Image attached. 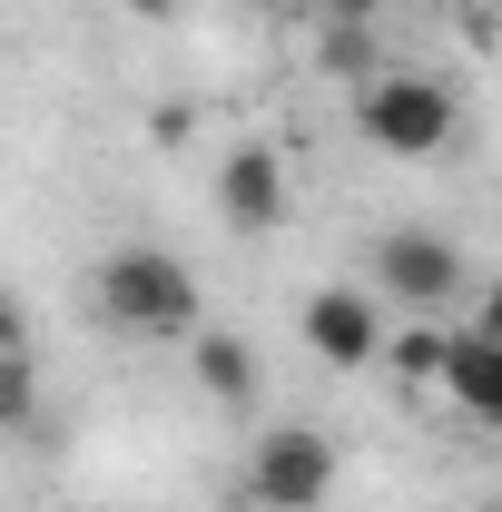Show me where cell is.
Wrapping results in <instances>:
<instances>
[{
	"label": "cell",
	"mask_w": 502,
	"mask_h": 512,
	"mask_svg": "<svg viewBox=\"0 0 502 512\" xmlns=\"http://www.w3.org/2000/svg\"><path fill=\"white\" fill-rule=\"evenodd\" d=\"M443 355H453V335H434V325H414V335H394V365L414 384H443Z\"/></svg>",
	"instance_id": "9"
},
{
	"label": "cell",
	"mask_w": 502,
	"mask_h": 512,
	"mask_svg": "<svg viewBox=\"0 0 502 512\" xmlns=\"http://www.w3.org/2000/svg\"><path fill=\"white\" fill-rule=\"evenodd\" d=\"M473 325H483V335H502V286H483V306H473Z\"/></svg>",
	"instance_id": "11"
},
{
	"label": "cell",
	"mask_w": 502,
	"mask_h": 512,
	"mask_svg": "<svg viewBox=\"0 0 502 512\" xmlns=\"http://www.w3.org/2000/svg\"><path fill=\"white\" fill-rule=\"evenodd\" d=\"M217 217L237 227V237H266L276 217H286V158L276 148H227V168H217Z\"/></svg>",
	"instance_id": "6"
},
{
	"label": "cell",
	"mask_w": 502,
	"mask_h": 512,
	"mask_svg": "<svg viewBox=\"0 0 502 512\" xmlns=\"http://www.w3.org/2000/svg\"><path fill=\"white\" fill-rule=\"evenodd\" d=\"M266 10H306V20H325V10H335V0H266Z\"/></svg>",
	"instance_id": "12"
},
{
	"label": "cell",
	"mask_w": 502,
	"mask_h": 512,
	"mask_svg": "<svg viewBox=\"0 0 502 512\" xmlns=\"http://www.w3.org/2000/svg\"><path fill=\"white\" fill-rule=\"evenodd\" d=\"M188 365H197V394L207 404H227V414H256V394H266V365H256L247 335H188Z\"/></svg>",
	"instance_id": "8"
},
{
	"label": "cell",
	"mask_w": 502,
	"mask_h": 512,
	"mask_svg": "<svg viewBox=\"0 0 502 512\" xmlns=\"http://www.w3.org/2000/svg\"><path fill=\"white\" fill-rule=\"evenodd\" d=\"M365 286L394 296V306H414V316H434V306L463 296V256L434 227H384L375 247H365Z\"/></svg>",
	"instance_id": "4"
},
{
	"label": "cell",
	"mask_w": 502,
	"mask_h": 512,
	"mask_svg": "<svg viewBox=\"0 0 502 512\" xmlns=\"http://www.w3.org/2000/svg\"><path fill=\"white\" fill-rule=\"evenodd\" d=\"M453 128H463V109L434 69H375L355 89V138L384 158H434V148H453Z\"/></svg>",
	"instance_id": "2"
},
{
	"label": "cell",
	"mask_w": 502,
	"mask_h": 512,
	"mask_svg": "<svg viewBox=\"0 0 502 512\" xmlns=\"http://www.w3.org/2000/svg\"><path fill=\"white\" fill-rule=\"evenodd\" d=\"M443 394L483 424V434H502V335H483V325H453V355H443Z\"/></svg>",
	"instance_id": "7"
},
{
	"label": "cell",
	"mask_w": 502,
	"mask_h": 512,
	"mask_svg": "<svg viewBox=\"0 0 502 512\" xmlns=\"http://www.w3.org/2000/svg\"><path fill=\"white\" fill-rule=\"evenodd\" d=\"M89 306L109 335H138V345H168V335H197V276L168 247H109L99 276H89Z\"/></svg>",
	"instance_id": "1"
},
{
	"label": "cell",
	"mask_w": 502,
	"mask_h": 512,
	"mask_svg": "<svg viewBox=\"0 0 502 512\" xmlns=\"http://www.w3.org/2000/svg\"><path fill=\"white\" fill-rule=\"evenodd\" d=\"M128 20H178V10H188V0H119Z\"/></svg>",
	"instance_id": "10"
},
{
	"label": "cell",
	"mask_w": 502,
	"mask_h": 512,
	"mask_svg": "<svg viewBox=\"0 0 502 512\" xmlns=\"http://www.w3.org/2000/svg\"><path fill=\"white\" fill-rule=\"evenodd\" d=\"M296 335L315 345V365H335V375H365L384 345H394L375 286H315L306 306H296Z\"/></svg>",
	"instance_id": "5"
},
{
	"label": "cell",
	"mask_w": 502,
	"mask_h": 512,
	"mask_svg": "<svg viewBox=\"0 0 502 512\" xmlns=\"http://www.w3.org/2000/svg\"><path fill=\"white\" fill-rule=\"evenodd\" d=\"M335 493V444L315 424H266L247 444V503L256 512H315Z\"/></svg>",
	"instance_id": "3"
}]
</instances>
